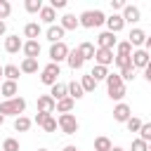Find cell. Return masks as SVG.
Segmentation results:
<instances>
[{
	"instance_id": "obj_1",
	"label": "cell",
	"mask_w": 151,
	"mask_h": 151,
	"mask_svg": "<svg viewBox=\"0 0 151 151\" xmlns=\"http://www.w3.org/2000/svg\"><path fill=\"white\" fill-rule=\"evenodd\" d=\"M106 90H109V97H111V99H116L118 104H120V101H123V97L127 94V90H125V83H123L120 73H109V78H106Z\"/></svg>"
},
{
	"instance_id": "obj_2",
	"label": "cell",
	"mask_w": 151,
	"mask_h": 151,
	"mask_svg": "<svg viewBox=\"0 0 151 151\" xmlns=\"http://www.w3.org/2000/svg\"><path fill=\"white\" fill-rule=\"evenodd\" d=\"M24 111H26V99L24 97H14V99H5V101H0V113L7 118V116H24Z\"/></svg>"
},
{
	"instance_id": "obj_3",
	"label": "cell",
	"mask_w": 151,
	"mask_h": 151,
	"mask_svg": "<svg viewBox=\"0 0 151 151\" xmlns=\"http://www.w3.org/2000/svg\"><path fill=\"white\" fill-rule=\"evenodd\" d=\"M78 19H80V26H83V28H94V26L106 24V17H104L101 9H85Z\"/></svg>"
},
{
	"instance_id": "obj_4",
	"label": "cell",
	"mask_w": 151,
	"mask_h": 151,
	"mask_svg": "<svg viewBox=\"0 0 151 151\" xmlns=\"http://www.w3.org/2000/svg\"><path fill=\"white\" fill-rule=\"evenodd\" d=\"M61 76V68H59V64H54V61H50L45 68H42V73H40V83L42 85H57V78Z\"/></svg>"
},
{
	"instance_id": "obj_5",
	"label": "cell",
	"mask_w": 151,
	"mask_h": 151,
	"mask_svg": "<svg viewBox=\"0 0 151 151\" xmlns=\"http://www.w3.org/2000/svg\"><path fill=\"white\" fill-rule=\"evenodd\" d=\"M57 123H59V130H61L64 134H76L78 127H80L73 113H61V116L57 118Z\"/></svg>"
},
{
	"instance_id": "obj_6",
	"label": "cell",
	"mask_w": 151,
	"mask_h": 151,
	"mask_svg": "<svg viewBox=\"0 0 151 151\" xmlns=\"http://www.w3.org/2000/svg\"><path fill=\"white\" fill-rule=\"evenodd\" d=\"M68 45L66 42H54V45H50V59L54 61V64H59V61H66L68 59Z\"/></svg>"
},
{
	"instance_id": "obj_7",
	"label": "cell",
	"mask_w": 151,
	"mask_h": 151,
	"mask_svg": "<svg viewBox=\"0 0 151 151\" xmlns=\"http://www.w3.org/2000/svg\"><path fill=\"white\" fill-rule=\"evenodd\" d=\"M94 61L99 64V66H111V64H116V57H113V50H101V47H97V52H94Z\"/></svg>"
},
{
	"instance_id": "obj_8",
	"label": "cell",
	"mask_w": 151,
	"mask_h": 151,
	"mask_svg": "<svg viewBox=\"0 0 151 151\" xmlns=\"http://www.w3.org/2000/svg\"><path fill=\"white\" fill-rule=\"evenodd\" d=\"M130 118H132V109H130L125 101H120V104L113 106V120H118V123H127Z\"/></svg>"
},
{
	"instance_id": "obj_9",
	"label": "cell",
	"mask_w": 151,
	"mask_h": 151,
	"mask_svg": "<svg viewBox=\"0 0 151 151\" xmlns=\"http://www.w3.org/2000/svg\"><path fill=\"white\" fill-rule=\"evenodd\" d=\"M97 45H99L101 50H113V47L118 45V40H116V33H111V31H104V33H99V35H97Z\"/></svg>"
},
{
	"instance_id": "obj_10",
	"label": "cell",
	"mask_w": 151,
	"mask_h": 151,
	"mask_svg": "<svg viewBox=\"0 0 151 151\" xmlns=\"http://www.w3.org/2000/svg\"><path fill=\"white\" fill-rule=\"evenodd\" d=\"M146 33L142 31V28H132L130 31V35H127V42L132 45V47H137V50H142V45H146Z\"/></svg>"
},
{
	"instance_id": "obj_11",
	"label": "cell",
	"mask_w": 151,
	"mask_h": 151,
	"mask_svg": "<svg viewBox=\"0 0 151 151\" xmlns=\"http://www.w3.org/2000/svg\"><path fill=\"white\" fill-rule=\"evenodd\" d=\"M38 111L40 113H54L57 111V101L50 94H40L38 97Z\"/></svg>"
},
{
	"instance_id": "obj_12",
	"label": "cell",
	"mask_w": 151,
	"mask_h": 151,
	"mask_svg": "<svg viewBox=\"0 0 151 151\" xmlns=\"http://www.w3.org/2000/svg\"><path fill=\"white\" fill-rule=\"evenodd\" d=\"M19 50H24V40L19 35H7L5 38V52L7 54H17Z\"/></svg>"
},
{
	"instance_id": "obj_13",
	"label": "cell",
	"mask_w": 151,
	"mask_h": 151,
	"mask_svg": "<svg viewBox=\"0 0 151 151\" xmlns=\"http://www.w3.org/2000/svg\"><path fill=\"white\" fill-rule=\"evenodd\" d=\"M149 59H151V54L146 50H134L132 52V66L134 68H146L149 66Z\"/></svg>"
},
{
	"instance_id": "obj_14",
	"label": "cell",
	"mask_w": 151,
	"mask_h": 151,
	"mask_svg": "<svg viewBox=\"0 0 151 151\" xmlns=\"http://www.w3.org/2000/svg\"><path fill=\"white\" fill-rule=\"evenodd\" d=\"M123 19H125V24H137V21L142 19L139 7H137V5H125V9H123Z\"/></svg>"
},
{
	"instance_id": "obj_15",
	"label": "cell",
	"mask_w": 151,
	"mask_h": 151,
	"mask_svg": "<svg viewBox=\"0 0 151 151\" xmlns=\"http://www.w3.org/2000/svg\"><path fill=\"white\" fill-rule=\"evenodd\" d=\"M59 26H61L64 31H76V28L80 26V19H78L76 14H71V12H68V14H64V17H61Z\"/></svg>"
},
{
	"instance_id": "obj_16",
	"label": "cell",
	"mask_w": 151,
	"mask_h": 151,
	"mask_svg": "<svg viewBox=\"0 0 151 151\" xmlns=\"http://www.w3.org/2000/svg\"><path fill=\"white\" fill-rule=\"evenodd\" d=\"M106 26H109V31H111V33H118V31H123V26H125V19H123V14H111V17H106Z\"/></svg>"
},
{
	"instance_id": "obj_17",
	"label": "cell",
	"mask_w": 151,
	"mask_h": 151,
	"mask_svg": "<svg viewBox=\"0 0 151 151\" xmlns=\"http://www.w3.org/2000/svg\"><path fill=\"white\" fill-rule=\"evenodd\" d=\"M64 33H66V31H64L59 24H57V26H50V28L45 31V35H47V40H50L52 45H54V42H64Z\"/></svg>"
},
{
	"instance_id": "obj_18",
	"label": "cell",
	"mask_w": 151,
	"mask_h": 151,
	"mask_svg": "<svg viewBox=\"0 0 151 151\" xmlns=\"http://www.w3.org/2000/svg\"><path fill=\"white\" fill-rule=\"evenodd\" d=\"M21 52H24L28 59H38V54H40V42H38V40H26Z\"/></svg>"
},
{
	"instance_id": "obj_19",
	"label": "cell",
	"mask_w": 151,
	"mask_h": 151,
	"mask_svg": "<svg viewBox=\"0 0 151 151\" xmlns=\"http://www.w3.org/2000/svg\"><path fill=\"white\" fill-rule=\"evenodd\" d=\"M50 97H52L54 101H61V99H66V97H68V85H64V83H57V85H52V90H50Z\"/></svg>"
},
{
	"instance_id": "obj_20",
	"label": "cell",
	"mask_w": 151,
	"mask_h": 151,
	"mask_svg": "<svg viewBox=\"0 0 151 151\" xmlns=\"http://www.w3.org/2000/svg\"><path fill=\"white\" fill-rule=\"evenodd\" d=\"M42 33V28H40V24L38 21H28L26 26H24V35L28 38V40H38V35Z\"/></svg>"
},
{
	"instance_id": "obj_21",
	"label": "cell",
	"mask_w": 151,
	"mask_h": 151,
	"mask_svg": "<svg viewBox=\"0 0 151 151\" xmlns=\"http://www.w3.org/2000/svg\"><path fill=\"white\" fill-rule=\"evenodd\" d=\"M17 92H19V87H17L14 80H2V90H0V94H2L5 99H14Z\"/></svg>"
},
{
	"instance_id": "obj_22",
	"label": "cell",
	"mask_w": 151,
	"mask_h": 151,
	"mask_svg": "<svg viewBox=\"0 0 151 151\" xmlns=\"http://www.w3.org/2000/svg\"><path fill=\"white\" fill-rule=\"evenodd\" d=\"M66 61H68V66H71L73 71H78V68H83V64H85V59L80 57V52H78V47L68 52V59H66Z\"/></svg>"
},
{
	"instance_id": "obj_23",
	"label": "cell",
	"mask_w": 151,
	"mask_h": 151,
	"mask_svg": "<svg viewBox=\"0 0 151 151\" xmlns=\"http://www.w3.org/2000/svg\"><path fill=\"white\" fill-rule=\"evenodd\" d=\"M54 19H57V9H52L50 5H45V7L40 9V21H42V24L54 26Z\"/></svg>"
},
{
	"instance_id": "obj_24",
	"label": "cell",
	"mask_w": 151,
	"mask_h": 151,
	"mask_svg": "<svg viewBox=\"0 0 151 151\" xmlns=\"http://www.w3.org/2000/svg\"><path fill=\"white\" fill-rule=\"evenodd\" d=\"M78 52H80V57L87 61V59H94V52H97V50H94V45H92V42H87V40H85V42H80V45H78Z\"/></svg>"
},
{
	"instance_id": "obj_25",
	"label": "cell",
	"mask_w": 151,
	"mask_h": 151,
	"mask_svg": "<svg viewBox=\"0 0 151 151\" xmlns=\"http://www.w3.org/2000/svg\"><path fill=\"white\" fill-rule=\"evenodd\" d=\"M68 97H71V99H83V97H85V90H83V85H80L78 80H71V83H68Z\"/></svg>"
},
{
	"instance_id": "obj_26",
	"label": "cell",
	"mask_w": 151,
	"mask_h": 151,
	"mask_svg": "<svg viewBox=\"0 0 151 151\" xmlns=\"http://www.w3.org/2000/svg\"><path fill=\"white\" fill-rule=\"evenodd\" d=\"M19 76H21V68L17 66V64H5V80H19Z\"/></svg>"
},
{
	"instance_id": "obj_27",
	"label": "cell",
	"mask_w": 151,
	"mask_h": 151,
	"mask_svg": "<svg viewBox=\"0 0 151 151\" xmlns=\"http://www.w3.org/2000/svg\"><path fill=\"white\" fill-rule=\"evenodd\" d=\"M73 106H76V99L66 97V99L57 101V113H71V111H73Z\"/></svg>"
},
{
	"instance_id": "obj_28",
	"label": "cell",
	"mask_w": 151,
	"mask_h": 151,
	"mask_svg": "<svg viewBox=\"0 0 151 151\" xmlns=\"http://www.w3.org/2000/svg\"><path fill=\"white\" fill-rule=\"evenodd\" d=\"M31 125H33V120L26 118V116L14 118V130H17V132H26V130H31Z\"/></svg>"
},
{
	"instance_id": "obj_29",
	"label": "cell",
	"mask_w": 151,
	"mask_h": 151,
	"mask_svg": "<svg viewBox=\"0 0 151 151\" xmlns=\"http://www.w3.org/2000/svg\"><path fill=\"white\" fill-rule=\"evenodd\" d=\"M21 73H35L38 71V59H28V57H24V61H21Z\"/></svg>"
},
{
	"instance_id": "obj_30",
	"label": "cell",
	"mask_w": 151,
	"mask_h": 151,
	"mask_svg": "<svg viewBox=\"0 0 151 151\" xmlns=\"http://www.w3.org/2000/svg\"><path fill=\"white\" fill-rule=\"evenodd\" d=\"M90 76H92L97 83H99V80H106V78H109V68H106V66H99V64H94V68L90 71Z\"/></svg>"
},
{
	"instance_id": "obj_31",
	"label": "cell",
	"mask_w": 151,
	"mask_h": 151,
	"mask_svg": "<svg viewBox=\"0 0 151 151\" xmlns=\"http://www.w3.org/2000/svg\"><path fill=\"white\" fill-rule=\"evenodd\" d=\"M111 149H113V144H111V139H109V137H104V134H101V137H97V139H94V151H111Z\"/></svg>"
},
{
	"instance_id": "obj_32",
	"label": "cell",
	"mask_w": 151,
	"mask_h": 151,
	"mask_svg": "<svg viewBox=\"0 0 151 151\" xmlns=\"http://www.w3.org/2000/svg\"><path fill=\"white\" fill-rule=\"evenodd\" d=\"M24 7H26L28 14H40V9H42L45 5H42V0H26Z\"/></svg>"
},
{
	"instance_id": "obj_33",
	"label": "cell",
	"mask_w": 151,
	"mask_h": 151,
	"mask_svg": "<svg viewBox=\"0 0 151 151\" xmlns=\"http://www.w3.org/2000/svg\"><path fill=\"white\" fill-rule=\"evenodd\" d=\"M116 52H118V57H132V45L127 42V40H123V42H118L116 45Z\"/></svg>"
},
{
	"instance_id": "obj_34",
	"label": "cell",
	"mask_w": 151,
	"mask_h": 151,
	"mask_svg": "<svg viewBox=\"0 0 151 151\" xmlns=\"http://www.w3.org/2000/svg\"><path fill=\"white\" fill-rule=\"evenodd\" d=\"M80 85H83V90H85V92H94V90H97V80H94L90 73L80 78Z\"/></svg>"
},
{
	"instance_id": "obj_35",
	"label": "cell",
	"mask_w": 151,
	"mask_h": 151,
	"mask_svg": "<svg viewBox=\"0 0 151 151\" xmlns=\"http://www.w3.org/2000/svg\"><path fill=\"white\" fill-rule=\"evenodd\" d=\"M142 125H144V123H142V120H139L137 116H132V118H130V120L125 123V127H127L130 132H139V130H142Z\"/></svg>"
},
{
	"instance_id": "obj_36",
	"label": "cell",
	"mask_w": 151,
	"mask_h": 151,
	"mask_svg": "<svg viewBox=\"0 0 151 151\" xmlns=\"http://www.w3.org/2000/svg\"><path fill=\"white\" fill-rule=\"evenodd\" d=\"M2 151H19V142H17L14 137H7V139L2 142Z\"/></svg>"
},
{
	"instance_id": "obj_37",
	"label": "cell",
	"mask_w": 151,
	"mask_h": 151,
	"mask_svg": "<svg viewBox=\"0 0 151 151\" xmlns=\"http://www.w3.org/2000/svg\"><path fill=\"white\" fill-rule=\"evenodd\" d=\"M139 139H144L146 144H151V123H144L139 130Z\"/></svg>"
},
{
	"instance_id": "obj_38",
	"label": "cell",
	"mask_w": 151,
	"mask_h": 151,
	"mask_svg": "<svg viewBox=\"0 0 151 151\" xmlns=\"http://www.w3.org/2000/svg\"><path fill=\"white\" fill-rule=\"evenodd\" d=\"M9 14H12V5L7 0H0V21H5Z\"/></svg>"
},
{
	"instance_id": "obj_39",
	"label": "cell",
	"mask_w": 151,
	"mask_h": 151,
	"mask_svg": "<svg viewBox=\"0 0 151 151\" xmlns=\"http://www.w3.org/2000/svg\"><path fill=\"white\" fill-rule=\"evenodd\" d=\"M130 151H149V144L144 142V139H132V146H130Z\"/></svg>"
},
{
	"instance_id": "obj_40",
	"label": "cell",
	"mask_w": 151,
	"mask_h": 151,
	"mask_svg": "<svg viewBox=\"0 0 151 151\" xmlns=\"http://www.w3.org/2000/svg\"><path fill=\"white\" fill-rule=\"evenodd\" d=\"M116 66L123 71V68H127V66H132V57H118L116 54Z\"/></svg>"
},
{
	"instance_id": "obj_41",
	"label": "cell",
	"mask_w": 151,
	"mask_h": 151,
	"mask_svg": "<svg viewBox=\"0 0 151 151\" xmlns=\"http://www.w3.org/2000/svg\"><path fill=\"white\" fill-rule=\"evenodd\" d=\"M134 66H127V68H123L120 71V78H123V83H127V80H134Z\"/></svg>"
},
{
	"instance_id": "obj_42",
	"label": "cell",
	"mask_w": 151,
	"mask_h": 151,
	"mask_svg": "<svg viewBox=\"0 0 151 151\" xmlns=\"http://www.w3.org/2000/svg\"><path fill=\"white\" fill-rule=\"evenodd\" d=\"M57 127H59V123H57V118H52V116H50V118H47V123L42 125V130H45V132H57Z\"/></svg>"
},
{
	"instance_id": "obj_43",
	"label": "cell",
	"mask_w": 151,
	"mask_h": 151,
	"mask_svg": "<svg viewBox=\"0 0 151 151\" xmlns=\"http://www.w3.org/2000/svg\"><path fill=\"white\" fill-rule=\"evenodd\" d=\"M50 116H52V113H40V111H38V113H35V118H33V123L42 127V125L47 123V118H50Z\"/></svg>"
},
{
	"instance_id": "obj_44",
	"label": "cell",
	"mask_w": 151,
	"mask_h": 151,
	"mask_svg": "<svg viewBox=\"0 0 151 151\" xmlns=\"http://www.w3.org/2000/svg\"><path fill=\"white\" fill-rule=\"evenodd\" d=\"M50 7L52 9H64L66 7V0H50Z\"/></svg>"
},
{
	"instance_id": "obj_45",
	"label": "cell",
	"mask_w": 151,
	"mask_h": 151,
	"mask_svg": "<svg viewBox=\"0 0 151 151\" xmlns=\"http://www.w3.org/2000/svg\"><path fill=\"white\" fill-rule=\"evenodd\" d=\"M111 9H113V14H116L118 9H125V2H123V0H111Z\"/></svg>"
},
{
	"instance_id": "obj_46",
	"label": "cell",
	"mask_w": 151,
	"mask_h": 151,
	"mask_svg": "<svg viewBox=\"0 0 151 151\" xmlns=\"http://www.w3.org/2000/svg\"><path fill=\"white\" fill-rule=\"evenodd\" d=\"M144 78H146V83H151V68H149V66L144 68Z\"/></svg>"
},
{
	"instance_id": "obj_47",
	"label": "cell",
	"mask_w": 151,
	"mask_h": 151,
	"mask_svg": "<svg viewBox=\"0 0 151 151\" xmlns=\"http://www.w3.org/2000/svg\"><path fill=\"white\" fill-rule=\"evenodd\" d=\"M144 50H146V52H149V54H151V35H149V38H146V45H144Z\"/></svg>"
},
{
	"instance_id": "obj_48",
	"label": "cell",
	"mask_w": 151,
	"mask_h": 151,
	"mask_svg": "<svg viewBox=\"0 0 151 151\" xmlns=\"http://www.w3.org/2000/svg\"><path fill=\"white\" fill-rule=\"evenodd\" d=\"M5 31H7V24H5V21H0V35H5Z\"/></svg>"
},
{
	"instance_id": "obj_49",
	"label": "cell",
	"mask_w": 151,
	"mask_h": 151,
	"mask_svg": "<svg viewBox=\"0 0 151 151\" xmlns=\"http://www.w3.org/2000/svg\"><path fill=\"white\" fill-rule=\"evenodd\" d=\"M61 151H78V149H76V146H71V144H68V146H64V149H61Z\"/></svg>"
},
{
	"instance_id": "obj_50",
	"label": "cell",
	"mask_w": 151,
	"mask_h": 151,
	"mask_svg": "<svg viewBox=\"0 0 151 151\" xmlns=\"http://www.w3.org/2000/svg\"><path fill=\"white\" fill-rule=\"evenodd\" d=\"M2 125H5V116L0 113V127H2Z\"/></svg>"
},
{
	"instance_id": "obj_51",
	"label": "cell",
	"mask_w": 151,
	"mask_h": 151,
	"mask_svg": "<svg viewBox=\"0 0 151 151\" xmlns=\"http://www.w3.org/2000/svg\"><path fill=\"white\" fill-rule=\"evenodd\" d=\"M111 151H125V149H123V146H113Z\"/></svg>"
},
{
	"instance_id": "obj_52",
	"label": "cell",
	"mask_w": 151,
	"mask_h": 151,
	"mask_svg": "<svg viewBox=\"0 0 151 151\" xmlns=\"http://www.w3.org/2000/svg\"><path fill=\"white\" fill-rule=\"evenodd\" d=\"M0 76H5V66H0Z\"/></svg>"
},
{
	"instance_id": "obj_53",
	"label": "cell",
	"mask_w": 151,
	"mask_h": 151,
	"mask_svg": "<svg viewBox=\"0 0 151 151\" xmlns=\"http://www.w3.org/2000/svg\"><path fill=\"white\" fill-rule=\"evenodd\" d=\"M149 68H151V59H149Z\"/></svg>"
},
{
	"instance_id": "obj_54",
	"label": "cell",
	"mask_w": 151,
	"mask_h": 151,
	"mask_svg": "<svg viewBox=\"0 0 151 151\" xmlns=\"http://www.w3.org/2000/svg\"><path fill=\"white\" fill-rule=\"evenodd\" d=\"M38 151H47V149H38Z\"/></svg>"
},
{
	"instance_id": "obj_55",
	"label": "cell",
	"mask_w": 151,
	"mask_h": 151,
	"mask_svg": "<svg viewBox=\"0 0 151 151\" xmlns=\"http://www.w3.org/2000/svg\"><path fill=\"white\" fill-rule=\"evenodd\" d=\"M149 151H151V144H149Z\"/></svg>"
},
{
	"instance_id": "obj_56",
	"label": "cell",
	"mask_w": 151,
	"mask_h": 151,
	"mask_svg": "<svg viewBox=\"0 0 151 151\" xmlns=\"http://www.w3.org/2000/svg\"><path fill=\"white\" fill-rule=\"evenodd\" d=\"M0 90H2V83H0Z\"/></svg>"
}]
</instances>
